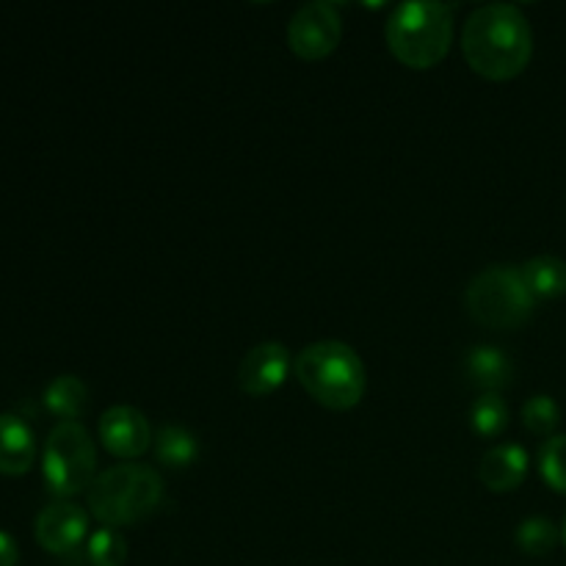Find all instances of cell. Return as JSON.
Segmentation results:
<instances>
[{"label":"cell","mask_w":566,"mask_h":566,"mask_svg":"<svg viewBox=\"0 0 566 566\" xmlns=\"http://www.w3.org/2000/svg\"><path fill=\"white\" fill-rule=\"evenodd\" d=\"M462 53L470 70L486 81H512L523 75L534 55V31L514 3L479 6L464 20Z\"/></svg>","instance_id":"obj_1"},{"label":"cell","mask_w":566,"mask_h":566,"mask_svg":"<svg viewBox=\"0 0 566 566\" xmlns=\"http://www.w3.org/2000/svg\"><path fill=\"white\" fill-rule=\"evenodd\" d=\"M293 374L304 392L332 412L354 409L368 390V370L363 357L340 340L310 343L293 359Z\"/></svg>","instance_id":"obj_2"},{"label":"cell","mask_w":566,"mask_h":566,"mask_svg":"<svg viewBox=\"0 0 566 566\" xmlns=\"http://www.w3.org/2000/svg\"><path fill=\"white\" fill-rule=\"evenodd\" d=\"M166 484L149 464L125 462L97 473L88 486L86 503L94 520L105 528H122L149 517L164 503Z\"/></svg>","instance_id":"obj_3"},{"label":"cell","mask_w":566,"mask_h":566,"mask_svg":"<svg viewBox=\"0 0 566 566\" xmlns=\"http://www.w3.org/2000/svg\"><path fill=\"white\" fill-rule=\"evenodd\" d=\"M387 48L409 70H431L453 44V9L448 3L412 0L392 9L387 20Z\"/></svg>","instance_id":"obj_4"},{"label":"cell","mask_w":566,"mask_h":566,"mask_svg":"<svg viewBox=\"0 0 566 566\" xmlns=\"http://www.w3.org/2000/svg\"><path fill=\"white\" fill-rule=\"evenodd\" d=\"M464 307L470 318L486 329H520L534 315L536 298L517 265L495 263L468 282Z\"/></svg>","instance_id":"obj_5"},{"label":"cell","mask_w":566,"mask_h":566,"mask_svg":"<svg viewBox=\"0 0 566 566\" xmlns=\"http://www.w3.org/2000/svg\"><path fill=\"white\" fill-rule=\"evenodd\" d=\"M42 470L48 486L61 501L88 492L97 479V451L86 426L77 420H61L53 426L44 442Z\"/></svg>","instance_id":"obj_6"},{"label":"cell","mask_w":566,"mask_h":566,"mask_svg":"<svg viewBox=\"0 0 566 566\" xmlns=\"http://www.w3.org/2000/svg\"><path fill=\"white\" fill-rule=\"evenodd\" d=\"M343 39L340 9L329 0L298 6L287 22V48L302 61H321L337 50Z\"/></svg>","instance_id":"obj_7"},{"label":"cell","mask_w":566,"mask_h":566,"mask_svg":"<svg viewBox=\"0 0 566 566\" xmlns=\"http://www.w3.org/2000/svg\"><path fill=\"white\" fill-rule=\"evenodd\" d=\"M293 370L291 352L285 343L265 340L249 348L238 365V385L247 396L265 398L285 385L287 374Z\"/></svg>","instance_id":"obj_8"},{"label":"cell","mask_w":566,"mask_h":566,"mask_svg":"<svg viewBox=\"0 0 566 566\" xmlns=\"http://www.w3.org/2000/svg\"><path fill=\"white\" fill-rule=\"evenodd\" d=\"M153 426L136 407L116 403L99 418V442L116 459H138L153 448Z\"/></svg>","instance_id":"obj_9"},{"label":"cell","mask_w":566,"mask_h":566,"mask_svg":"<svg viewBox=\"0 0 566 566\" xmlns=\"http://www.w3.org/2000/svg\"><path fill=\"white\" fill-rule=\"evenodd\" d=\"M33 534H36L39 547L53 556H66L86 542L88 514L72 501H53L39 512Z\"/></svg>","instance_id":"obj_10"},{"label":"cell","mask_w":566,"mask_h":566,"mask_svg":"<svg viewBox=\"0 0 566 566\" xmlns=\"http://www.w3.org/2000/svg\"><path fill=\"white\" fill-rule=\"evenodd\" d=\"M525 475H528V453L517 442L490 448L479 464V479L490 492H514Z\"/></svg>","instance_id":"obj_11"},{"label":"cell","mask_w":566,"mask_h":566,"mask_svg":"<svg viewBox=\"0 0 566 566\" xmlns=\"http://www.w3.org/2000/svg\"><path fill=\"white\" fill-rule=\"evenodd\" d=\"M36 459V440L22 418L0 412V473L22 475Z\"/></svg>","instance_id":"obj_12"},{"label":"cell","mask_w":566,"mask_h":566,"mask_svg":"<svg viewBox=\"0 0 566 566\" xmlns=\"http://www.w3.org/2000/svg\"><path fill=\"white\" fill-rule=\"evenodd\" d=\"M464 374L484 392H501L512 385L514 363L506 352L495 346H475L464 357Z\"/></svg>","instance_id":"obj_13"},{"label":"cell","mask_w":566,"mask_h":566,"mask_svg":"<svg viewBox=\"0 0 566 566\" xmlns=\"http://www.w3.org/2000/svg\"><path fill=\"white\" fill-rule=\"evenodd\" d=\"M153 451L155 459H158L164 468L186 470L199 459V440L186 429V426L166 423L160 426L158 434H155Z\"/></svg>","instance_id":"obj_14"},{"label":"cell","mask_w":566,"mask_h":566,"mask_svg":"<svg viewBox=\"0 0 566 566\" xmlns=\"http://www.w3.org/2000/svg\"><path fill=\"white\" fill-rule=\"evenodd\" d=\"M534 298H558L566 293V260L556 254H536L520 265Z\"/></svg>","instance_id":"obj_15"},{"label":"cell","mask_w":566,"mask_h":566,"mask_svg":"<svg viewBox=\"0 0 566 566\" xmlns=\"http://www.w3.org/2000/svg\"><path fill=\"white\" fill-rule=\"evenodd\" d=\"M88 401V387L81 376L75 374H61L44 390V407L61 420H77L86 409Z\"/></svg>","instance_id":"obj_16"},{"label":"cell","mask_w":566,"mask_h":566,"mask_svg":"<svg viewBox=\"0 0 566 566\" xmlns=\"http://www.w3.org/2000/svg\"><path fill=\"white\" fill-rule=\"evenodd\" d=\"M470 426L479 437L495 440L509 429V403L501 392H481L470 407Z\"/></svg>","instance_id":"obj_17"},{"label":"cell","mask_w":566,"mask_h":566,"mask_svg":"<svg viewBox=\"0 0 566 566\" xmlns=\"http://www.w3.org/2000/svg\"><path fill=\"white\" fill-rule=\"evenodd\" d=\"M558 539H562V528L547 517H528L514 531V542L525 556H547L556 551Z\"/></svg>","instance_id":"obj_18"},{"label":"cell","mask_w":566,"mask_h":566,"mask_svg":"<svg viewBox=\"0 0 566 566\" xmlns=\"http://www.w3.org/2000/svg\"><path fill=\"white\" fill-rule=\"evenodd\" d=\"M86 558L92 566H125L127 542L116 528H99L88 536Z\"/></svg>","instance_id":"obj_19"},{"label":"cell","mask_w":566,"mask_h":566,"mask_svg":"<svg viewBox=\"0 0 566 566\" xmlns=\"http://www.w3.org/2000/svg\"><path fill=\"white\" fill-rule=\"evenodd\" d=\"M558 423H562V409H558L556 398L553 396L539 392V396L528 398V401L523 403V426L531 434L553 437Z\"/></svg>","instance_id":"obj_20"},{"label":"cell","mask_w":566,"mask_h":566,"mask_svg":"<svg viewBox=\"0 0 566 566\" xmlns=\"http://www.w3.org/2000/svg\"><path fill=\"white\" fill-rule=\"evenodd\" d=\"M539 473L551 490L566 495V434H553L539 451Z\"/></svg>","instance_id":"obj_21"},{"label":"cell","mask_w":566,"mask_h":566,"mask_svg":"<svg viewBox=\"0 0 566 566\" xmlns=\"http://www.w3.org/2000/svg\"><path fill=\"white\" fill-rule=\"evenodd\" d=\"M17 562H20V547L14 536L0 531V566H17Z\"/></svg>","instance_id":"obj_22"},{"label":"cell","mask_w":566,"mask_h":566,"mask_svg":"<svg viewBox=\"0 0 566 566\" xmlns=\"http://www.w3.org/2000/svg\"><path fill=\"white\" fill-rule=\"evenodd\" d=\"M562 542H564V547H566V517H564V525H562Z\"/></svg>","instance_id":"obj_23"}]
</instances>
